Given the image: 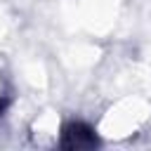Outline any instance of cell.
I'll list each match as a JSON object with an SVG mask.
<instances>
[{
	"label": "cell",
	"mask_w": 151,
	"mask_h": 151,
	"mask_svg": "<svg viewBox=\"0 0 151 151\" xmlns=\"http://www.w3.org/2000/svg\"><path fill=\"white\" fill-rule=\"evenodd\" d=\"M61 146L64 149H92L97 146V137L92 127H87L85 123H68L64 127Z\"/></svg>",
	"instance_id": "1"
}]
</instances>
